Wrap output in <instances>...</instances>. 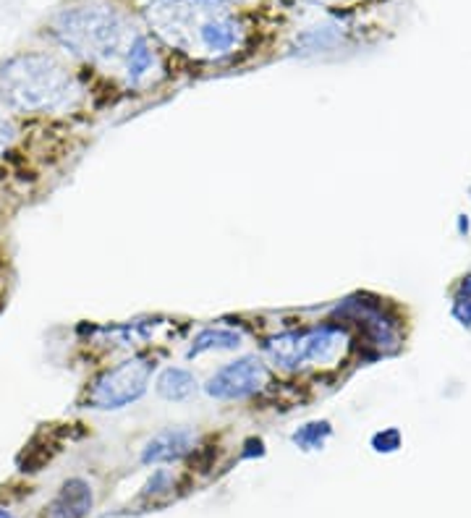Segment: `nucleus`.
<instances>
[{
  "label": "nucleus",
  "mask_w": 471,
  "mask_h": 518,
  "mask_svg": "<svg viewBox=\"0 0 471 518\" xmlns=\"http://www.w3.org/2000/svg\"><path fill=\"white\" fill-rule=\"evenodd\" d=\"M94 506V495L89 482L82 476H71L61 484L58 495L53 498L47 518H86Z\"/></svg>",
  "instance_id": "8"
},
{
  "label": "nucleus",
  "mask_w": 471,
  "mask_h": 518,
  "mask_svg": "<svg viewBox=\"0 0 471 518\" xmlns=\"http://www.w3.org/2000/svg\"><path fill=\"white\" fill-rule=\"evenodd\" d=\"M372 445H375V450H386V453H390V450H398L401 448V432L398 430H386L380 432V434H375L372 437Z\"/></svg>",
  "instance_id": "14"
},
{
  "label": "nucleus",
  "mask_w": 471,
  "mask_h": 518,
  "mask_svg": "<svg viewBox=\"0 0 471 518\" xmlns=\"http://www.w3.org/2000/svg\"><path fill=\"white\" fill-rule=\"evenodd\" d=\"M53 35L71 53L92 61H118L126 58L134 43L129 19L110 3L92 0L71 5L53 19Z\"/></svg>",
  "instance_id": "3"
},
{
  "label": "nucleus",
  "mask_w": 471,
  "mask_h": 518,
  "mask_svg": "<svg viewBox=\"0 0 471 518\" xmlns=\"http://www.w3.org/2000/svg\"><path fill=\"white\" fill-rule=\"evenodd\" d=\"M79 94L66 66L47 53H19L0 66V100L16 113H58Z\"/></svg>",
  "instance_id": "2"
},
{
  "label": "nucleus",
  "mask_w": 471,
  "mask_h": 518,
  "mask_svg": "<svg viewBox=\"0 0 471 518\" xmlns=\"http://www.w3.org/2000/svg\"><path fill=\"white\" fill-rule=\"evenodd\" d=\"M348 344L338 325H317L306 330H288L267 338L264 353L280 369H304L309 364H333Z\"/></svg>",
  "instance_id": "4"
},
{
  "label": "nucleus",
  "mask_w": 471,
  "mask_h": 518,
  "mask_svg": "<svg viewBox=\"0 0 471 518\" xmlns=\"http://www.w3.org/2000/svg\"><path fill=\"white\" fill-rule=\"evenodd\" d=\"M197 388H199L197 377L189 369H183V367H168V369H163L160 377H158V383H155L158 395L166 398V401H171V403L189 401L197 393Z\"/></svg>",
  "instance_id": "9"
},
{
  "label": "nucleus",
  "mask_w": 471,
  "mask_h": 518,
  "mask_svg": "<svg viewBox=\"0 0 471 518\" xmlns=\"http://www.w3.org/2000/svg\"><path fill=\"white\" fill-rule=\"evenodd\" d=\"M0 518H13V514H11V511H5V508H0Z\"/></svg>",
  "instance_id": "16"
},
{
  "label": "nucleus",
  "mask_w": 471,
  "mask_h": 518,
  "mask_svg": "<svg viewBox=\"0 0 471 518\" xmlns=\"http://www.w3.org/2000/svg\"><path fill=\"white\" fill-rule=\"evenodd\" d=\"M152 63H155V55H152L150 40L144 35H136L126 50V71H129L131 82H142L152 71Z\"/></svg>",
  "instance_id": "11"
},
{
  "label": "nucleus",
  "mask_w": 471,
  "mask_h": 518,
  "mask_svg": "<svg viewBox=\"0 0 471 518\" xmlns=\"http://www.w3.org/2000/svg\"><path fill=\"white\" fill-rule=\"evenodd\" d=\"M197 442V434L189 427H171V430L158 432L152 440H147V445L142 448V464H173L178 458H183Z\"/></svg>",
  "instance_id": "7"
},
{
  "label": "nucleus",
  "mask_w": 471,
  "mask_h": 518,
  "mask_svg": "<svg viewBox=\"0 0 471 518\" xmlns=\"http://www.w3.org/2000/svg\"><path fill=\"white\" fill-rule=\"evenodd\" d=\"M267 367L257 356H241L220 367L205 383V393L215 401H244L267 385Z\"/></svg>",
  "instance_id": "6"
},
{
  "label": "nucleus",
  "mask_w": 471,
  "mask_h": 518,
  "mask_svg": "<svg viewBox=\"0 0 471 518\" xmlns=\"http://www.w3.org/2000/svg\"><path fill=\"white\" fill-rule=\"evenodd\" d=\"M13 136H16V131H13V126L0 116V152H5L8 150V144L13 142Z\"/></svg>",
  "instance_id": "15"
},
{
  "label": "nucleus",
  "mask_w": 471,
  "mask_h": 518,
  "mask_svg": "<svg viewBox=\"0 0 471 518\" xmlns=\"http://www.w3.org/2000/svg\"><path fill=\"white\" fill-rule=\"evenodd\" d=\"M155 367H158L155 359L134 356V359H126L105 369L86 388L85 406L94 411H121L126 406H134L136 401L144 398Z\"/></svg>",
  "instance_id": "5"
},
{
  "label": "nucleus",
  "mask_w": 471,
  "mask_h": 518,
  "mask_svg": "<svg viewBox=\"0 0 471 518\" xmlns=\"http://www.w3.org/2000/svg\"><path fill=\"white\" fill-rule=\"evenodd\" d=\"M453 317L461 325H471V275H467L453 296Z\"/></svg>",
  "instance_id": "13"
},
{
  "label": "nucleus",
  "mask_w": 471,
  "mask_h": 518,
  "mask_svg": "<svg viewBox=\"0 0 471 518\" xmlns=\"http://www.w3.org/2000/svg\"><path fill=\"white\" fill-rule=\"evenodd\" d=\"M333 434V427H330V422H309V425H304L299 430L291 434V440L299 445L301 450H317V448H322L325 445V440Z\"/></svg>",
  "instance_id": "12"
},
{
  "label": "nucleus",
  "mask_w": 471,
  "mask_h": 518,
  "mask_svg": "<svg viewBox=\"0 0 471 518\" xmlns=\"http://www.w3.org/2000/svg\"><path fill=\"white\" fill-rule=\"evenodd\" d=\"M215 3H228V5H231V3H236V0H215Z\"/></svg>",
  "instance_id": "17"
},
{
  "label": "nucleus",
  "mask_w": 471,
  "mask_h": 518,
  "mask_svg": "<svg viewBox=\"0 0 471 518\" xmlns=\"http://www.w3.org/2000/svg\"><path fill=\"white\" fill-rule=\"evenodd\" d=\"M241 344H244V338H241V333H236V330L207 328V330H202V333L191 341L189 351H186V359H197V356L210 353V351H236V348H241Z\"/></svg>",
  "instance_id": "10"
},
{
  "label": "nucleus",
  "mask_w": 471,
  "mask_h": 518,
  "mask_svg": "<svg viewBox=\"0 0 471 518\" xmlns=\"http://www.w3.org/2000/svg\"><path fill=\"white\" fill-rule=\"evenodd\" d=\"M144 19L163 43L199 61L225 58L244 43V27L228 3L150 0Z\"/></svg>",
  "instance_id": "1"
}]
</instances>
